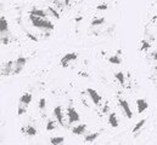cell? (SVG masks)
Here are the masks:
<instances>
[{
    "mask_svg": "<svg viewBox=\"0 0 157 145\" xmlns=\"http://www.w3.org/2000/svg\"><path fill=\"white\" fill-rule=\"evenodd\" d=\"M29 19L33 24V27L41 29V30H45V32H50V30H54V24L46 19V18H40V17H36L33 15H29Z\"/></svg>",
    "mask_w": 157,
    "mask_h": 145,
    "instance_id": "1",
    "label": "cell"
},
{
    "mask_svg": "<svg viewBox=\"0 0 157 145\" xmlns=\"http://www.w3.org/2000/svg\"><path fill=\"white\" fill-rule=\"evenodd\" d=\"M32 99H33V94L29 93V92H26V93H23V94L20 97L18 107H17V115H18V116H22L23 114H26L27 108L29 107Z\"/></svg>",
    "mask_w": 157,
    "mask_h": 145,
    "instance_id": "2",
    "label": "cell"
},
{
    "mask_svg": "<svg viewBox=\"0 0 157 145\" xmlns=\"http://www.w3.org/2000/svg\"><path fill=\"white\" fill-rule=\"evenodd\" d=\"M77 58H78V53H77V52L66 53V55L61 58L60 64H61V67H63V68H68L72 63H75V62L77 61Z\"/></svg>",
    "mask_w": 157,
    "mask_h": 145,
    "instance_id": "3",
    "label": "cell"
},
{
    "mask_svg": "<svg viewBox=\"0 0 157 145\" xmlns=\"http://www.w3.org/2000/svg\"><path fill=\"white\" fill-rule=\"evenodd\" d=\"M66 115H67V120H68V126L70 125H73V123H77V122L80 121V116H79L78 111L73 108L72 105H70L67 108Z\"/></svg>",
    "mask_w": 157,
    "mask_h": 145,
    "instance_id": "4",
    "label": "cell"
},
{
    "mask_svg": "<svg viewBox=\"0 0 157 145\" xmlns=\"http://www.w3.org/2000/svg\"><path fill=\"white\" fill-rule=\"evenodd\" d=\"M27 58L26 57H17L15 61H13V72H12V75H17L23 70V68L26 67L27 64Z\"/></svg>",
    "mask_w": 157,
    "mask_h": 145,
    "instance_id": "5",
    "label": "cell"
},
{
    "mask_svg": "<svg viewBox=\"0 0 157 145\" xmlns=\"http://www.w3.org/2000/svg\"><path fill=\"white\" fill-rule=\"evenodd\" d=\"M118 104H119V107L122 109V111H123V114L125 115V117L127 118H133V111H132V109H130V105H129V103L125 101V99H123V98H118Z\"/></svg>",
    "mask_w": 157,
    "mask_h": 145,
    "instance_id": "6",
    "label": "cell"
},
{
    "mask_svg": "<svg viewBox=\"0 0 157 145\" xmlns=\"http://www.w3.org/2000/svg\"><path fill=\"white\" fill-rule=\"evenodd\" d=\"M52 115H54V117L56 118V121H57V123L60 125V126H62V127H68L66 123H65V116H63V111H62V107H55L54 108V111H52Z\"/></svg>",
    "mask_w": 157,
    "mask_h": 145,
    "instance_id": "7",
    "label": "cell"
},
{
    "mask_svg": "<svg viewBox=\"0 0 157 145\" xmlns=\"http://www.w3.org/2000/svg\"><path fill=\"white\" fill-rule=\"evenodd\" d=\"M86 93H88V96L90 97L91 102H93L95 105H100V103H101V101H102V97L98 93V91H96V90L88 87V88H86Z\"/></svg>",
    "mask_w": 157,
    "mask_h": 145,
    "instance_id": "8",
    "label": "cell"
},
{
    "mask_svg": "<svg viewBox=\"0 0 157 145\" xmlns=\"http://www.w3.org/2000/svg\"><path fill=\"white\" fill-rule=\"evenodd\" d=\"M1 36H10L9 22L5 16H0V37Z\"/></svg>",
    "mask_w": 157,
    "mask_h": 145,
    "instance_id": "9",
    "label": "cell"
},
{
    "mask_svg": "<svg viewBox=\"0 0 157 145\" xmlns=\"http://www.w3.org/2000/svg\"><path fill=\"white\" fill-rule=\"evenodd\" d=\"M147 109H149V103H147L146 99H144V98L136 99V110H138L139 114H143V112L146 111Z\"/></svg>",
    "mask_w": 157,
    "mask_h": 145,
    "instance_id": "10",
    "label": "cell"
},
{
    "mask_svg": "<svg viewBox=\"0 0 157 145\" xmlns=\"http://www.w3.org/2000/svg\"><path fill=\"white\" fill-rule=\"evenodd\" d=\"M21 131H22V133L27 134L28 137H34V136H37V133H38L37 128H36L34 126H32V125H27V126L22 127Z\"/></svg>",
    "mask_w": 157,
    "mask_h": 145,
    "instance_id": "11",
    "label": "cell"
},
{
    "mask_svg": "<svg viewBox=\"0 0 157 145\" xmlns=\"http://www.w3.org/2000/svg\"><path fill=\"white\" fill-rule=\"evenodd\" d=\"M86 131V125L85 123H78L77 126L72 127V133L76 134V136H82L84 134Z\"/></svg>",
    "mask_w": 157,
    "mask_h": 145,
    "instance_id": "12",
    "label": "cell"
},
{
    "mask_svg": "<svg viewBox=\"0 0 157 145\" xmlns=\"http://www.w3.org/2000/svg\"><path fill=\"white\" fill-rule=\"evenodd\" d=\"M109 125H110L112 128H117L118 126H119V122H118L116 112H110V114H109Z\"/></svg>",
    "mask_w": 157,
    "mask_h": 145,
    "instance_id": "13",
    "label": "cell"
},
{
    "mask_svg": "<svg viewBox=\"0 0 157 145\" xmlns=\"http://www.w3.org/2000/svg\"><path fill=\"white\" fill-rule=\"evenodd\" d=\"M29 15H33L36 17H40V18H46L48 16V11H44V10H40V9H33Z\"/></svg>",
    "mask_w": 157,
    "mask_h": 145,
    "instance_id": "14",
    "label": "cell"
},
{
    "mask_svg": "<svg viewBox=\"0 0 157 145\" xmlns=\"http://www.w3.org/2000/svg\"><path fill=\"white\" fill-rule=\"evenodd\" d=\"M99 136H100L99 132L89 133V134H86V136L84 137V142H86V143H93V142H95V140L99 138Z\"/></svg>",
    "mask_w": 157,
    "mask_h": 145,
    "instance_id": "15",
    "label": "cell"
},
{
    "mask_svg": "<svg viewBox=\"0 0 157 145\" xmlns=\"http://www.w3.org/2000/svg\"><path fill=\"white\" fill-rule=\"evenodd\" d=\"M145 123H146V118H141L140 121H138L136 125H135L134 128H133V133H134V134H135V133H139V132L143 129V127L145 126Z\"/></svg>",
    "mask_w": 157,
    "mask_h": 145,
    "instance_id": "16",
    "label": "cell"
},
{
    "mask_svg": "<svg viewBox=\"0 0 157 145\" xmlns=\"http://www.w3.org/2000/svg\"><path fill=\"white\" fill-rule=\"evenodd\" d=\"M119 53H121V51H118V53H115V55L110 56L109 57V62L112 63V64H121L122 63V58H121Z\"/></svg>",
    "mask_w": 157,
    "mask_h": 145,
    "instance_id": "17",
    "label": "cell"
},
{
    "mask_svg": "<svg viewBox=\"0 0 157 145\" xmlns=\"http://www.w3.org/2000/svg\"><path fill=\"white\" fill-rule=\"evenodd\" d=\"M140 44H141V45H140V51H144V52L149 51V50L151 48V46H152L151 42H150L149 40H146V39H143Z\"/></svg>",
    "mask_w": 157,
    "mask_h": 145,
    "instance_id": "18",
    "label": "cell"
},
{
    "mask_svg": "<svg viewBox=\"0 0 157 145\" xmlns=\"http://www.w3.org/2000/svg\"><path fill=\"white\" fill-rule=\"evenodd\" d=\"M50 143L51 145H65V138L63 137H51Z\"/></svg>",
    "mask_w": 157,
    "mask_h": 145,
    "instance_id": "19",
    "label": "cell"
},
{
    "mask_svg": "<svg viewBox=\"0 0 157 145\" xmlns=\"http://www.w3.org/2000/svg\"><path fill=\"white\" fill-rule=\"evenodd\" d=\"M57 126H59V123H57L56 120H48V122H46V131H54V129L57 128Z\"/></svg>",
    "mask_w": 157,
    "mask_h": 145,
    "instance_id": "20",
    "label": "cell"
},
{
    "mask_svg": "<svg viewBox=\"0 0 157 145\" xmlns=\"http://www.w3.org/2000/svg\"><path fill=\"white\" fill-rule=\"evenodd\" d=\"M115 79L117 80L118 82L122 85V86H124L125 85V75H124V72H117L115 74Z\"/></svg>",
    "mask_w": 157,
    "mask_h": 145,
    "instance_id": "21",
    "label": "cell"
},
{
    "mask_svg": "<svg viewBox=\"0 0 157 145\" xmlns=\"http://www.w3.org/2000/svg\"><path fill=\"white\" fill-rule=\"evenodd\" d=\"M105 23V18L104 17H96V18H94L93 21H91V27H99V26H101V24H104Z\"/></svg>",
    "mask_w": 157,
    "mask_h": 145,
    "instance_id": "22",
    "label": "cell"
},
{
    "mask_svg": "<svg viewBox=\"0 0 157 145\" xmlns=\"http://www.w3.org/2000/svg\"><path fill=\"white\" fill-rule=\"evenodd\" d=\"M48 12H49V13H51V16H54L56 19H59V18H60V15H59V12H57V11H56L54 7H51V6H50V7L48 9Z\"/></svg>",
    "mask_w": 157,
    "mask_h": 145,
    "instance_id": "23",
    "label": "cell"
},
{
    "mask_svg": "<svg viewBox=\"0 0 157 145\" xmlns=\"http://www.w3.org/2000/svg\"><path fill=\"white\" fill-rule=\"evenodd\" d=\"M38 107H39V109L41 110V111H44V110H45V108H46V99H45V98H40Z\"/></svg>",
    "mask_w": 157,
    "mask_h": 145,
    "instance_id": "24",
    "label": "cell"
},
{
    "mask_svg": "<svg viewBox=\"0 0 157 145\" xmlns=\"http://www.w3.org/2000/svg\"><path fill=\"white\" fill-rule=\"evenodd\" d=\"M107 9H109L107 4H100V5L96 6V10H99V11H104V10H107Z\"/></svg>",
    "mask_w": 157,
    "mask_h": 145,
    "instance_id": "25",
    "label": "cell"
},
{
    "mask_svg": "<svg viewBox=\"0 0 157 145\" xmlns=\"http://www.w3.org/2000/svg\"><path fill=\"white\" fill-rule=\"evenodd\" d=\"M151 59H154V61H157V51H154V52H151Z\"/></svg>",
    "mask_w": 157,
    "mask_h": 145,
    "instance_id": "26",
    "label": "cell"
},
{
    "mask_svg": "<svg viewBox=\"0 0 157 145\" xmlns=\"http://www.w3.org/2000/svg\"><path fill=\"white\" fill-rule=\"evenodd\" d=\"M27 36H28L31 40H33V41H38V39H37V37H36L34 35H32L31 33H27Z\"/></svg>",
    "mask_w": 157,
    "mask_h": 145,
    "instance_id": "27",
    "label": "cell"
},
{
    "mask_svg": "<svg viewBox=\"0 0 157 145\" xmlns=\"http://www.w3.org/2000/svg\"><path fill=\"white\" fill-rule=\"evenodd\" d=\"M102 112H104V114H107V112H109V104L104 105V108H102Z\"/></svg>",
    "mask_w": 157,
    "mask_h": 145,
    "instance_id": "28",
    "label": "cell"
},
{
    "mask_svg": "<svg viewBox=\"0 0 157 145\" xmlns=\"http://www.w3.org/2000/svg\"><path fill=\"white\" fill-rule=\"evenodd\" d=\"M154 74H155V75H157V64L155 65V68H154Z\"/></svg>",
    "mask_w": 157,
    "mask_h": 145,
    "instance_id": "29",
    "label": "cell"
},
{
    "mask_svg": "<svg viewBox=\"0 0 157 145\" xmlns=\"http://www.w3.org/2000/svg\"><path fill=\"white\" fill-rule=\"evenodd\" d=\"M0 9H1V6H0Z\"/></svg>",
    "mask_w": 157,
    "mask_h": 145,
    "instance_id": "30",
    "label": "cell"
}]
</instances>
